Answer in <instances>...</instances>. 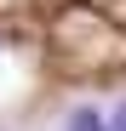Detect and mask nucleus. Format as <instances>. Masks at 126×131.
Wrapping results in <instances>:
<instances>
[{"instance_id": "f257e3e1", "label": "nucleus", "mask_w": 126, "mask_h": 131, "mask_svg": "<svg viewBox=\"0 0 126 131\" xmlns=\"http://www.w3.org/2000/svg\"><path fill=\"white\" fill-rule=\"evenodd\" d=\"M63 131H115V125H109V120H103V114H97V108H75V114H69V120H63Z\"/></svg>"}, {"instance_id": "f03ea898", "label": "nucleus", "mask_w": 126, "mask_h": 131, "mask_svg": "<svg viewBox=\"0 0 126 131\" xmlns=\"http://www.w3.org/2000/svg\"><path fill=\"white\" fill-rule=\"evenodd\" d=\"M109 125H115V131H126V103L115 108V120H109Z\"/></svg>"}]
</instances>
